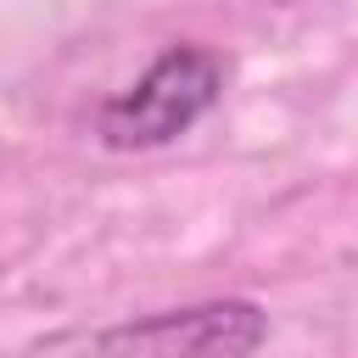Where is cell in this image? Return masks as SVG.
Returning <instances> with one entry per match:
<instances>
[{"instance_id":"cell-2","label":"cell","mask_w":358,"mask_h":358,"mask_svg":"<svg viewBox=\"0 0 358 358\" xmlns=\"http://www.w3.org/2000/svg\"><path fill=\"white\" fill-rule=\"evenodd\" d=\"M263 336H268L263 308L224 296V302L168 308V313L112 324V330L50 336V341H34L28 352H252V347H263Z\"/></svg>"},{"instance_id":"cell-1","label":"cell","mask_w":358,"mask_h":358,"mask_svg":"<svg viewBox=\"0 0 358 358\" xmlns=\"http://www.w3.org/2000/svg\"><path fill=\"white\" fill-rule=\"evenodd\" d=\"M224 90V62L201 45H168L134 84H123L101 117H95V134L112 145V151H157V145H173L179 134H190L213 101Z\"/></svg>"}]
</instances>
